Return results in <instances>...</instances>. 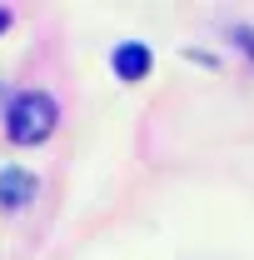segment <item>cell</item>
Returning <instances> with one entry per match:
<instances>
[{
	"mask_svg": "<svg viewBox=\"0 0 254 260\" xmlns=\"http://www.w3.org/2000/svg\"><path fill=\"white\" fill-rule=\"evenodd\" d=\"M55 120H60V105L45 95V90H25V95H15V105H10L5 130H10L15 145H40L55 130Z\"/></svg>",
	"mask_w": 254,
	"mask_h": 260,
	"instance_id": "1",
	"label": "cell"
},
{
	"mask_svg": "<svg viewBox=\"0 0 254 260\" xmlns=\"http://www.w3.org/2000/svg\"><path fill=\"white\" fill-rule=\"evenodd\" d=\"M35 200V175L30 170H0V205H30Z\"/></svg>",
	"mask_w": 254,
	"mask_h": 260,
	"instance_id": "2",
	"label": "cell"
},
{
	"mask_svg": "<svg viewBox=\"0 0 254 260\" xmlns=\"http://www.w3.org/2000/svg\"><path fill=\"white\" fill-rule=\"evenodd\" d=\"M115 75H120V80H145V75H150V50H145L140 40H125V45L115 50Z\"/></svg>",
	"mask_w": 254,
	"mask_h": 260,
	"instance_id": "3",
	"label": "cell"
},
{
	"mask_svg": "<svg viewBox=\"0 0 254 260\" xmlns=\"http://www.w3.org/2000/svg\"><path fill=\"white\" fill-rule=\"evenodd\" d=\"M234 40H239V45H244V50L254 55V30H249V25H244V30H234Z\"/></svg>",
	"mask_w": 254,
	"mask_h": 260,
	"instance_id": "4",
	"label": "cell"
},
{
	"mask_svg": "<svg viewBox=\"0 0 254 260\" xmlns=\"http://www.w3.org/2000/svg\"><path fill=\"white\" fill-rule=\"evenodd\" d=\"M5 25H10V15H5V10H0V30H5Z\"/></svg>",
	"mask_w": 254,
	"mask_h": 260,
	"instance_id": "5",
	"label": "cell"
}]
</instances>
